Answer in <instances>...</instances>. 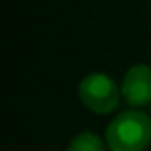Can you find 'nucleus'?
Returning a JSON list of instances; mask_svg holds the SVG:
<instances>
[{
	"label": "nucleus",
	"mask_w": 151,
	"mask_h": 151,
	"mask_svg": "<svg viewBox=\"0 0 151 151\" xmlns=\"http://www.w3.org/2000/svg\"><path fill=\"white\" fill-rule=\"evenodd\" d=\"M110 151H144L151 142V119L139 110L119 114L107 128Z\"/></svg>",
	"instance_id": "f257e3e1"
},
{
	"label": "nucleus",
	"mask_w": 151,
	"mask_h": 151,
	"mask_svg": "<svg viewBox=\"0 0 151 151\" xmlns=\"http://www.w3.org/2000/svg\"><path fill=\"white\" fill-rule=\"evenodd\" d=\"M78 94L84 105L98 114H109L119 103V91L116 82L103 73L87 75L78 86Z\"/></svg>",
	"instance_id": "f03ea898"
},
{
	"label": "nucleus",
	"mask_w": 151,
	"mask_h": 151,
	"mask_svg": "<svg viewBox=\"0 0 151 151\" xmlns=\"http://www.w3.org/2000/svg\"><path fill=\"white\" fill-rule=\"evenodd\" d=\"M124 100L133 107H142L151 101V68L147 64L132 66L121 86Z\"/></svg>",
	"instance_id": "7ed1b4c3"
},
{
	"label": "nucleus",
	"mask_w": 151,
	"mask_h": 151,
	"mask_svg": "<svg viewBox=\"0 0 151 151\" xmlns=\"http://www.w3.org/2000/svg\"><path fill=\"white\" fill-rule=\"evenodd\" d=\"M68 151H105V144L96 133L82 132L71 140Z\"/></svg>",
	"instance_id": "20e7f679"
}]
</instances>
